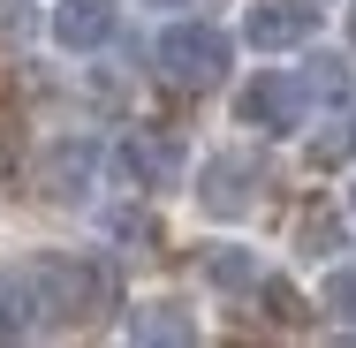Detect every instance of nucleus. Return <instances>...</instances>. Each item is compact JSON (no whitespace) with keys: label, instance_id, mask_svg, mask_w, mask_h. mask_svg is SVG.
<instances>
[{"label":"nucleus","instance_id":"15","mask_svg":"<svg viewBox=\"0 0 356 348\" xmlns=\"http://www.w3.org/2000/svg\"><path fill=\"white\" fill-rule=\"evenodd\" d=\"M303 83H311L318 99H341V91H349V69H341V61H311V76H303Z\"/></svg>","mask_w":356,"mask_h":348},{"label":"nucleus","instance_id":"13","mask_svg":"<svg viewBox=\"0 0 356 348\" xmlns=\"http://www.w3.org/2000/svg\"><path fill=\"white\" fill-rule=\"evenodd\" d=\"M318 303H326L334 318H349V326H356V265H334L326 288H318Z\"/></svg>","mask_w":356,"mask_h":348},{"label":"nucleus","instance_id":"8","mask_svg":"<svg viewBox=\"0 0 356 348\" xmlns=\"http://www.w3.org/2000/svg\"><path fill=\"white\" fill-rule=\"evenodd\" d=\"M114 159H122V174H129L137 190H175V182H182V144L175 137H129Z\"/></svg>","mask_w":356,"mask_h":348},{"label":"nucleus","instance_id":"1","mask_svg":"<svg viewBox=\"0 0 356 348\" xmlns=\"http://www.w3.org/2000/svg\"><path fill=\"white\" fill-rule=\"evenodd\" d=\"M23 280H31V295H38V318H54V326H76L91 303H106V295H114L106 265L69 258V250H38V258L23 265Z\"/></svg>","mask_w":356,"mask_h":348},{"label":"nucleus","instance_id":"18","mask_svg":"<svg viewBox=\"0 0 356 348\" xmlns=\"http://www.w3.org/2000/svg\"><path fill=\"white\" fill-rule=\"evenodd\" d=\"M349 212H356V190H349Z\"/></svg>","mask_w":356,"mask_h":348},{"label":"nucleus","instance_id":"10","mask_svg":"<svg viewBox=\"0 0 356 348\" xmlns=\"http://www.w3.org/2000/svg\"><path fill=\"white\" fill-rule=\"evenodd\" d=\"M129 341H159V348H190V341H197V318H190L182 303H144L137 318H129Z\"/></svg>","mask_w":356,"mask_h":348},{"label":"nucleus","instance_id":"16","mask_svg":"<svg viewBox=\"0 0 356 348\" xmlns=\"http://www.w3.org/2000/svg\"><path fill=\"white\" fill-rule=\"evenodd\" d=\"M303 242H311V250H341V227H334V219H311Z\"/></svg>","mask_w":356,"mask_h":348},{"label":"nucleus","instance_id":"11","mask_svg":"<svg viewBox=\"0 0 356 348\" xmlns=\"http://www.w3.org/2000/svg\"><path fill=\"white\" fill-rule=\"evenodd\" d=\"M31 318H38V295H31V280H23V273H0V341L31 333Z\"/></svg>","mask_w":356,"mask_h":348},{"label":"nucleus","instance_id":"5","mask_svg":"<svg viewBox=\"0 0 356 348\" xmlns=\"http://www.w3.org/2000/svg\"><path fill=\"white\" fill-rule=\"evenodd\" d=\"M91 174H99V144L91 137H54L38 151V190H46L54 205H76V197L91 190Z\"/></svg>","mask_w":356,"mask_h":348},{"label":"nucleus","instance_id":"14","mask_svg":"<svg viewBox=\"0 0 356 348\" xmlns=\"http://www.w3.org/2000/svg\"><path fill=\"white\" fill-rule=\"evenodd\" d=\"M31 31H38V8H31V0H0V38H15V46H23Z\"/></svg>","mask_w":356,"mask_h":348},{"label":"nucleus","instance_id":"19","mask_svg":"<svg viewBox=\"0 0 356 348\" xmlns=\"http://www.w3.org/2000/svg\"><path fill=\"white\" fill-rule=\"evenodd\" d=\"M159 8H175V0H159Z\"/></svg>","mask_w":356,"mask_h":348},{"label":"nucleus","instance_id":"17","mask_svg":"<svg viewBox=\"0 0 356 348\" xmlns=\"http://www.w3.org/2000/svg\"><path fill=\"white\" fill-rule=\"evenodd\" d=\"M349 38H356V0H349Z\"/></svg>","mask_w":356,"mask_h":348},{"label":"nucleus","instance_id":"2","mask_svg":"<svg viewBox=\"0 0 356 348\" xmlns=\"http://www.w3.org/2000/svg\"><path fill=\"white\" fill-rule=\"evenodd\" d=\"M152 69L167 76V83H182V91H205V83H220L227 76V31H213V23H167L159 38H152Z\"/></svg>","mask_w":356,"mask_h":348},{"label":"nucleus","instance_id":"12","mask_svg":"<svg viewBox=\"0 0 356 348\" xmlns=\"http://www.w3.org/2000/svg\"><path fill=\"white\" fill-rule=\"evenodd\" d=\"M341 159H356V114H334L311 137V167H341Z\"/></svg>","mask_w":356,"mask_h":348},{"label":"nucleus","instance_id":"3","mask_svg":"<svg viewBox=\"0 0 356 348\" xmlns=\"http://www.w3.org/2000/svg\"><path fill=\"white\" fill-rule=\"evenodd\" d=\"M303 99H311V83L288 69H258L243 83V99H235V114L250 122V129H296L303 122Z\"/></svg>","mask_w":356,"mask_h":348},{"label":"nucleus","instance_id":"9","mask_svg":"<svg viewBox=\"0 0 356 348\" xmlns=\"http://www.w3.org/2000/svg\"><path fill=\"white\" fill-rule=\"evenodd\" d=\"M205 280H213L220 295H250V288H266L258 250H243V242H213V250H205Z\"/></svg>","mask_w":356,"mask_h":348},{"label":"nucleus","instance_id":"7","mask_svg":"<svg viewBox=\"0 0 356 348\" xmlns=\"http://www.w3.org/2000/svg\"><path fill=\"white\" fill-rule=\"evenodd\" d=\"M114 31H122V8H114V0H61V8H54V38H61L69 53L106 46Z\"/></svg>","mask_w":356,"mask_h":348},{"label":"nucleus","instance_id":"4","mask_svg":"<svg viewBox=\"0 0 356 348\" xmlns=\"http://www.w3.org/2000/svg\"><path fill=\"white\" fill-rule=\"evenodd\" d=\"M197 205L213 212V219H243V212L258 205V159L213 151V159L197 167Z\"/></svg>","mask_w":356,"mask_h":348},{"label":"nucleus","instance_id":"6","mask_svg":"<svg viewBox=\"0 0 356 348\" xmlns=\"http://www.w3.org/2000/svg\"><path fill=\"white\" fill-rule=\"evenodd\" d=\"M318 31V15L303 8V0H258L250 15H243V38L258 46V53H288V46H303Z\"/></svg>","mask_w":356,"mask_h":348}]
</instances>
